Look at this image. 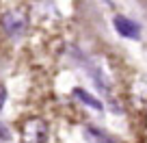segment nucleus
Instances as JSON below:
<instances>
[{
	"label": "nucleus",
	"instance_id": "f257e3e1",
	"mask_svg": "<svg viewBox=\"0 0 147 143\" xmlns=\"http://www.w3.org/2000/svg\"><path fill=\"white\" fill-rule=\"evenodd\" d=\"M24 143H48V124L41 117H30L20 126Z\"/></svg>",
	"mask_w": 147,
	"mask_h": 143
},
{
	"label": "nucleus",
	"instance_id": "f03ea898",
	"mask_svg": "<svg viewBox=\"0 0 147 143\" xmlns=\"http://www.w3.org/2000/svg\"><path fill=\"white\" fill-rule=\"evenodd\" d=\"M0 24H2V30H5L9 37H20L28 28V15L24 13V11H20V9L7 11V13L0 18Z\"/></svg>",
	"mask_w": 147,
	"mask_h": 143
},
{
	"label": "nucleus",
	"instance_id": "7ed1b4c3",
	"mask_svg": "<svg viewBox=\"0 0 147 143\" xmlns=\"http://www.w3.org/2000/svg\"><path fill=\"white\" fill-rule=\"evenodd\" d=\"M117 33L121 37H128V39H141V26L136 22H132L130 18H123V15H115L113 20Z\"/></svg>",
	"mask_w": 147,
	"mask_h": 143
},
{
	"label": "nucleus",
	"instance_id": "20e7f679",
	"mask_svg": "<svg viewBox=\"0 0 147 143\" xmlns=\"http://www.w3.org/2000/svg\"><path fill=\"white\" fill-rule=\"evenodd\" d=\"M82 134H84V141L87 143H115L113 137H108L106 132H102L97 128H84Z\"/></svg>",
	"mask_w": 147,
	"mask_h": 143
},
{
	"label": "nucleus",
	"instance_id": "39448f33",
	"mask_svg": "<svg viewBox=\"0 0 147 143\" xmlns=\"http://www.w3.org/2000/svg\"><path fill=\"white\" fill-rule=\"evenodd\" d=\"M74 96L78 98V100H82V104L91 106V108H95V111H102L104 106H102V102L97 100V98H93L91 93H87L84 89H74Z\"/></svg>",
	"mask_w": 147,
	"mask_h": 143
},
{
	"label": "nucleus",
	"instance_id": "423d86ee",
	"mask_svg": "<svg viewBox=\"0 0 147 143\" xmlns=\"http://www.w3.org/2000/svg\"><path fill=\"white\" fill-rule=\"evenodd\" d=\"M0 141H11V130L5 124H0Z\"/></svg>",
	"mask_w": 147,
	"mask_h": 143
},
{
	"label": "nucleus",
	"instance_id": "0eeeda50",
	"mask_svg": "<svg viewBox=\"0 0 147 143\" xmlns=\"http://www.w3.org/2000/svg\"><path fill=\"white\" fill-rule=\"evenodd\" d=\"M5 98H7V91H5V87H0V108L5 106Z\"/></svg>",
	"mask_w": 147,
	"mask_h": 143
}]
</instances>
